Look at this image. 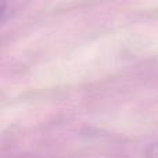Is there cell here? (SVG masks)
Instances as JSON below:
<instances>
[{"label": "cell", "mask_w": 158, "mask_h": 158, "mask_svg": "<svg viewBox=\"0 0 158 158\" xmlns=\"http://www.w3.org/2000/svg\"><path fill=\"white\" fill-rule=\"evenodd\" d=\"M147 158H158V142L147 148Z\"/></svg>", "instance_id": "obj_1"}]
</instances>
